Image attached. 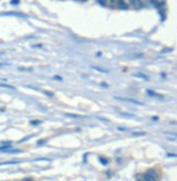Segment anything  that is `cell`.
Returning <instances> with one entry per match:
<instances>
[{
	"mask_svg": "<svg viewBox=\"0 0 177 181\" xmlns=\"http://www.w3.org/2000/svg\"><path fill=\"white\" fill-rule=\"evenodd\" d=\"M143 178H144V181H156L158 174L155 172V170L150 169V170H148L147 172L144 174Z\"/></svg>",
	"mask_w": 177,
	"mask_h": 181,
	"instance_id": "1",
	"label": "cell"
},
{
	"mask_svg": "<svg viewBox=\"0 0 177 181\" xmlns=\"http://www.w3.org/2000/svg\"><path fill=\"white\" fill-rule=\"evenodd\" d=\"M116 100H120V101H125V102H130V103H134V104H139V106H143L142 102H139L137 100H134V99H129V98H122V97H115Z\"/></svg>",
	"mask_w": 177,
	"mask_h": 181,
	"instance_id": "2",
	"label": "cell"
},
{
	"mask_svg": "<svg viewBox=\"0 0 177 181\" xmlns=\"http://www.w3.org/2000/svg\"><path fill=\"white\" fill-rule=\"evenodd\" d=\"M153 5H154V7H155L156 9H159V10H161V9H162V8L164 7L165 1H164V0H154Z\"/></svg>",
	"mask_w": 177,
	"mask_h": 181,
	"instance_id": "3",
	"label": "cell"
},
{
	"mask_svg": "<svg viewBox=\"0 0 177 181\" xmlns=\"http://www.w3.org/2000/svg\"><path fill=\"white\" fill-rule=\"evenodd\" d=\"M0 150H3V151H6L7 149H9L10 147H11V142H7V143H0Z\"/></svg>",
	"mask_w": 177,
	"mask_h": 181,
	"instance_id": "4",
	"label": "cell"
},
{
	"mask_svg": "<svg viewBox=\"0 0 177 181\" xmlns=\"http://www.w3.org/2000/svg\"><path fill=\"white\" fill-rule=\"evenodd\" d=\"M130 2H131V5H132L136 9H139V8H141V7L143 6L141 0H130Z\"/></svg>",
	"mask_w": 177,
	"mask_h": 181,
	"instance_id": "5",
	"label": "cell"
},
{
	"mask_svg": "<svg viewBox=\"0 0 177 181\" xmlns=\"http://www.w3.org/2000/svg\"><path fill=\"white\" fill-rule=\"evenodd\" d=\"M147 94H149V96H151V97H155V98H159V99H163V98H164L162 94H156V92H153L152 90H150V89H148L147 90Z\"/></svg>",
	"mask_w": 177,
	"mask_h": 181,
	"instance_id": "6",
	"label": "cell"
},
{
	"mask_svg": "<svg viewBox=\"0 0 177 181\" xmlns=\"http://www.w3.org/2000/svg\"><path fill=\"white\" fill-rule=\"evenodd\" d=\"M118 7H119V9H122V10H126V9H128L129 8L128 5H127V3H125V2H119Z\"/></svg>",
	"mask_w": 177,
	"mask_h": 181,
	"instance_id": "7",
	"label": "cell"
},
{
	"mask_svg": "<svg viewBox=\"0 0 177 181\" xmlns=\"http://www.w3.org/2000/svg\"><path fill=\"white\" fill-rule=\"evenodd\" d=\"M92 68L98 70V71H101V73H105V74H108V70L107 69H103V68H100V67H95V66H92Z\"/></svg>",
	"mask_w": 177,
	"mask_h": 181,
	"instance_id": "8",
	"label": "cell"
},
{
	"mask_svg": "<svg viewBox=\"0 0 177 181\" xmlns=\"http://www.w3.org/2000/svg\"><path fill=\"white\" fill-rule=\"evenodd\" d=\"M0 87L2 88H7V89H14V87L13 86H10V85H7V83H0Z\"/></svg>",
	"mask_w": 177,
	"mask_h": 181,
	"instance_id": "9",
	"label": "cell"
},
{
	"mask_svg": "<svg viewBox=\"0 0 177 181\" xmlns=\"http://www.w3.org/2000/svg\"><path fill=\"white\" fill-rule=\"evenodd\" d=\"M132 135L134 136H143V135H146V133L144 132H134L132 133Z\"/></svg>",
	"mask_w": 177,
	"mask_h": 181,
	"instance_id": "10",
	"label": "cell"
},
{
	"mask_svg": "<svg viewBox=\"0 0 177 181\" xmlns=\"http://www.w3.org/2000/svg\"><path fill=\"white\" fill-rule=\"evenodd\" d=\"M100 161H101V164H103V165H107L108 164V160L106 158H103V157H100Z\"/></svg>",
	"mask_w": 177,
	"mask_h": 181,
	"instance_id": "11",
	"label": "cell"
},
{
	"mask_svg": "<svg viewBox=\"0 0 177 181\" xmlns=\"http://www.w3.org/2000/svg\"><path fill=\"white\" fill-rule=\"evenodd\" d=\"M67 116H71V118H73V119H80V118H82L81 115H77V114H70V113H68L66 114Z\"/></svg>",
	"mask_w": 177,
	"mask_h": 181,
	"instance_id": "12",
	"label": "cell"
},
{
	"mask_svg": "<svg viewBox=\"0 0 177 181\" xmlns=\"http://www.w3.org/2000/svg\"><path fill=\"white\" fill-rule=\"evenodd\" d=\"M136 77H140V78L144 79V80H149V77H148V76L142 75V74H137V75H136Z\"/></svg>",
	"mask_w": 177,
	"mask_h": 181,
	"instance_id": "13",
	"label": "cell"
},
{
	"mask_svg": "<svg viewBox=\"0 0 177 181\" xmlns=\"http://www.w3.org/2000/svg\"><path fill=\"white\" fill-rule=\"evenodd\" d=\"M19 161H8V162H1L0 166H5V165H13V164H18Z\"/></svg>",
	"mask_w": 177,
	"mask_h": 181,
	"instance_id": "14",
	"label": "cell"
},
{
	"mask_svg": "<svg viewBox=\"0 0 177 181\" xmlns=\"http://www.w3.org/2000/svg\"><path fill=\"white\" fill-rule=\"evenodd\" d=\"M98 2L102 6H105L106 5V0H98Z\"/></svg>",
	"mask_w": 177,
	"mask_h": 181,
	"instance_id": "15",
	"label": "cell"
},
{
	"mask_svg": "<svg viewBox=\"0 0 177 181\" xmlns=\"http://www.w3.org/2000/svg\"><path fill=\"white\" fill-rule=\"evenodd\" d=\"M122 115H126V116H129V118H134V114H129V113H120Z\"/></svg>",
	"mask_w": 177,
	"mask_h": 181,
	"instance_id": "16",
	"label": "cell"
},
{
	"mask_svg": "<svg viewBox=\"0 0 177 181\" xmlns=\"http://www.w3.org/2000/svg\"><path fill=\"white\" fill-rule=\"evenodd\" d=\"M45 142H46L45 139H42V141H38V142H37V145H38V146H39V145H43V143H45Z\"/></svg>",
	"mask_w": 177,
	"mask_h": 181,
	"instance_id": "17",
	"label": "cell"
},
{
	"mask_svg": "<svg viewBox=\"0 0 177 181\" xmlns=\"http://www.w3.org/2000/svg\"><path fill=\"white\" fill-rule=\"evenodd\" d=\"M31 124H32V125H36V124H39V121H32V122H31Z\"/></svg>",
	"mask_w": 177,
	"mask_h": 181,
	"instance_id": "18",
	"label": "cell"
},
{
	"mask_svg": "<svg viewBox=\"0 0 177 181\" xmlns=\"http://www.w3.org/2000/svg\"><path fill=\"white\" fill-rule=\"evenodd\" d=\"M19 2H20L19 0H11V3H12V5H18Z\"/></svg>",
	"mask_w": 177,
	"mask_h": 181,
	"instance_id": "19",
	"label": "cell"
},
{
	"mask_svg": "<svg viewBox=\"0 0 177 181\" xmlns=\"http://www.w3.org/2000/svg\"><path fill=\"white\" fill-rule=\"evenodd\" d=\"M22 181H34V180H33L32 178H24V179H23Z\"/></svg>",
	"mask_w": 177,
	"mask_h": 181,
	"instance_id": "20",
	"label": "cell"
},
{
	"mask_svg": "<svg viewBox=\"0 0 177 181\" xmlns=\"http://www.w3.org/2000/svg\"><path fill=\"white\" fill-rule=\"evenodd\" d=\"M110 3H114V2H115V0H110Z\"/></svg>",
	"mask_w": 177,
	"mask_h": 181,
	"instance_id": "21",
	"label": "cell"
},
{
	"mask_svg": "<svg viewBox=\"0 0 177 181\" xmlns=\"http://www.w3.org/2000/svg\"><path fill=\"white\" fill-rule=\"evenodd\" d=\"M118 2H124V0H118Z\"/></svg>",
	"mask_w": 177,
	"mask_h": 181,
	"instance_id": "22",
	"label": "cell"
},
{
	"mask_svg": "<svg viewBox=\"0 0 177 181\" xmlns=\"http://www.w3.org/2000/svg\"><path fill=\"white\" fill-rule=\"evenodd\" d=\"M150 1H151V3H152V5H153V2H154V0H150Z\"/></svg>",
	"mask_w": 177,
	"mask_h": 181,
	"instance_id": "23",
	"label": "cell"
},
{
	"mask_svg": "<svg viewBox=\"0 0 177 181\" xmlns=\"http://www.w3.org/2000/svg\"><path fill=\"white\" fill-rule=\"evenodd\" d=\"M80 1H87V0H80Z\"/></svg>",
	"mask_w": 177,
	"mask_h": 181,
	"instance_id": "24",
	"label": "cell"
}]
</instances>
